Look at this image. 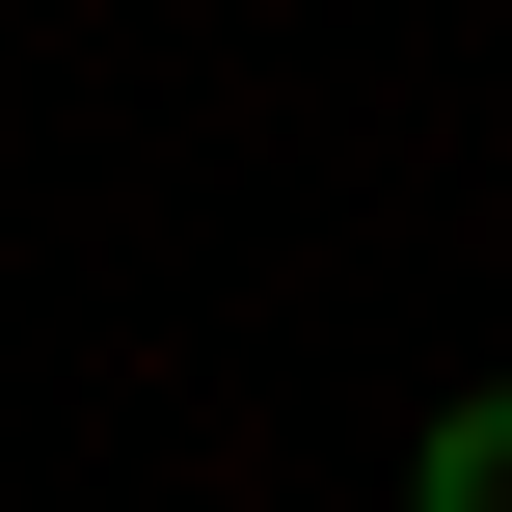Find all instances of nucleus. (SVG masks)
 I'll return each instance as SVG.
<instances>
[{
  "mask_svg": "<svg viewBox=\"0 0 512 512\" xmlns=\"http://www.w3.org/2000/svg\"><path fill=\"white\" fill-rule=\"evenodd\" d=\"M405 486H432V512H512V378H486V405H432V432H405Z\"/></svg>",
  "mask_w": 512,
  "mask_h": 512,
  "instance_id": "obj_1",
  "label": "nucleus"
}]
</instances>
